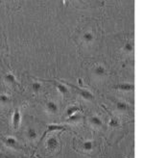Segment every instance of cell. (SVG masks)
I'll use <instances>...</instances> for the list:
<instances>
[{"instance_id": "obj_5", "label": "cell", "mask_w": 143, "mask_h": 158, "mask_svg": "<svg viewBox=\"0 0 143 158\" xmlns=\"http://www.w3.org/2000/svg\"><path fill=\"white\" fill-rule=\"evenodd\" d=\"M46 145H47V148L50 149V151H54V149H56L58 147V141L55 137H50L47 140Z\"/></svg>"}, {"instance_id": "obj_9", "label": "cell", "mask_w": 143, "mask_h": 158, "mask_svg": "<svg viewBox=\"0 0 143 158\" xmlns=\"http://www.w3.org/2000/svg\"><path fill=\"white\" fill-rule=\"evenodd\" d=\"M89 122H90V123H91L92 125L96 126V127H100V126L103 125L102 120H101V118H100L99 117H97V116H92V117L89 118Z\"/></svg>"}, {"instance_id": "obj_7", "label": "cell", "mask_w": 143, "mask_h": 158, "mask_svg": "<svg viewBox=\"0 0 143 158\" xmlns=\"http://www.w3.org/2000/svg\"><path fill=\"white\" fill-rule=\"evenodd\" d=\"M107 73V70L105 69L104 66H101V65H98L94 68V74L97 75V76H105Z\"/></svg>"}, {"instance_id": "obj_19", "label": "cell", "mask_w": 143, "mask_h": 158, "mask_svg": "<svg viewBox=\"0 0 143 158\" xmlns=\"http://www.w3.org/2000/svg\"><path fill=\"white\" fill-rule=\"evenodd\" d=\"M109 125L110 127H117L119 125V122H118V120H116V118H112L109 123Z\"/></svg>"}, {"instance_id": "obj_12", "label": "cell", "mask_w": 143, "mask_h": 158, "mask_svg": "<svg viewBox=\"0 0 143 158\" xmlns=\"http://www.w3.org/2000/svg\"><path fill=\"white\" fill-rule=\"evenodd\" d=\"M79 110H80V108H79L78 106L76 105H72V106H70L67 108L66 110V116L69 118L71 116H73L74 114H76L77 112H79Z\"/></svg>"}, {"instance_id": "obj_6", "label": "cell", "mask_w": 143, "mask_h": 158, "mask_svg": "<svg viewBox=\"0 0 143 158\" xmlns=\"http://www.w3.org/2000/svg\"><path fill=\"white\" fill-rule=\"evenodd\" d=\"M46 109H47V111H48V112H50L52 114H55V113L58 112L59 107H58L56 102H54V101H48L46 103Z\"/></svg>"}, {"instance_id": "obj_22", "label": "cell", "mask_w": 143, "mask_h": 158, "mask_svg": "<svg viewBox=\"0 0 143 158\" xmlns=\"http://www.w3.org/2000/svg\"><path fill=\"white\" fill-rule=\"evenodd\" d=\"M78 81H79V85H80V86H83V80H82L81 78H79V79H78Z\"/></svg>"}, {"instance_id": "obj_8", "label": "cell", "mask_w": 143, "mask_h": 158, "mask_svg": "<svg viewBox=\"0 0 143 158\" xmlns=\"http://www.w3.org/2000/svg\"><path fill=\"white\" fill-rule=\"evenodd\" d=\"M83 41L86 44H90L94 41V35L92 32H89V31H87V32L84 33L83 35Z\"/></svg>"}, {"instance_id": "obj_21", "label": "cell", "mask_w": 143, "mask_h": 158, "mask_svg": "<svg viewBox=\"0 0 143 158\" xmlns=\"http://www.w3.org/2000/svg\"><path fill=\"white\" fill-rule=\"evenodd\" d=\"M9 100H10V98L7 94H1V96H0V101H1L2 103H7Z\"/></svg>"}, {"instance_id": "obj_18", "label": "cell", "mask_w": 143, "mask_h": 158, "mask_svg": "<svg viewBox=\"0 0 143 158\" xmlns=\"http://www.w3.org/2000/svg\"><path fill=\"white\" fill-rule=\"evenodd\" d=\"M63 126L62 125H56V124H51L47 126V131H55V130H62Z\"/></svg>"}, {"instance_id": "obj_13", "label": "cell", "mask_w": 143, "mask_h": 158, "mask_svg": "<svg viewBox=\"0 0 143 158\" xmlns=\"http://www.w3.org/2000/svg\"><path fill=\"white\" fill-rule=\"evenodd\" d=\"M116 108H117V110H119V111L124 112L129 109V105L124 101H118L116 103Z\"/></svg>"}, {"instance_id": "obj_16", "label": "cell", "mask_w": 143, "mask_h": 158, "mask_svg": "<svg viewBox=\"0 0 143 158\" xmlns=\"http://www.w3.org/2000/svg\"><path fill=\"white\" fill-rule=\"evenodd\" d=\"M123 48H124L125 52H127V53H132L133 51V49H134V46H133V44L131 42H127V43H125Z\"/></svg>"}, {"instance_id": "obj_23", "label": "cell", "mask_w": 143, "mask_h": 158, "mask_svg": "<svg viewBox=\"0 0 143 158\" xmlns=\"http://www.w3.org/2000/svg\"><path fill=\"white\" fill-rule=\"evenodd\" d=\"M0 158H3V154L1 152H0Z\"/></svg>"}, {"instance_id": "obj_1", "label": "cell", "mask_w": 143, "mask_h": 158, "mask_svg": "<svg viewBox=\"0 0 143 158\" xmlns=\"http://www.w3.org/2000/svg\"><path fill=\"white\" fill-rule=\"evenodd\" d=\"M70 87H72V88H74L77 92H78V94H80V96L83 98H85V99H86V100H92L93 98H94V97H93V94L89 92V91H87V90H85V89H81V88H78V87H75V86H73L72 84H68Z\"/></svg>"}, {"instance_id": "obj_14", "label": "cell", "mask_w": 143, "mask_h": 158, "mask_svg": "<svg viewBox=\"0 0 143 158\" xmlns=\"http://www.w3.org/2000/svg\"><path fill=\"white\" fill-rule=\"evenodd\" d=\"M27 136H28V138L31 139V140L36 139V138L38 137V133H37L36 129L33 128V127H29V128L27 129Z\"/></svg>"}, {"instance_id": "obj_20", "label": "cell", "mask_w": 143, "mask_h": 158, "mask_svg": "<svg viewBox=\"0 0 143 158\" xmlns=\"http://www.w3.org/2000/svg\"><path fill=\"white\" fill-rule=\"evenodd\" d=\"M79 118H81V117L79 116V115H78L77 113H76V114H74L73 116L69 117L67 121H68V122H75V121H78Z\"/></svg>"}, {"instance_id": "obj_4", "label": "cell", "mask_w": 143, "mask_h": 158, "mask_svg": "<svg viewBox=\"0 0 143 158\" xmlns=\"http://www.w3.org/2000/svg\"><path fill=\"white\" fill-rule=\"evenodd\" d=\"M51 82H53L55 84V86H56V88L57 90L62 94V96H66V94H68V89H67V87L65 85V84H62V83H60V82H56V81H54V80H49Z\"/></svg>"}, {"instance_id": "obj_3", "label": "cell", "mask_w": 143, "mask_h": 158, "mask_svg": "<svg viewBox=\"0 0 143 158\" xmlns=\"http://www.w3.org/2000/svg\"><path fill=\"white\" fill-rule=\"evenodd\" d=\"M115 88L120 91H124V92H131V91H133L134 85L132 83H121V84L116 85Z\"/></svg>"}, {"instance_id": "obj_2", "label": "cell", "mask_w": 143, "mask_h": 158, "mask_svg": "<svg viewBox=\"0 0 143 158\" xmlns=\"http://www.w3.org/2000/svg\"><path fill=\"white\" fill-rule=\"evenodd\" d=\"M13 126L14 129H18V126H19V123H20V120H21V115H20V112L18 109H15L14 112V115H13Z\"/></svg>"}, {"instance_id": "obj_17", "label": "cell", "mask_w": 143, "mask_h": 158, "mask_svg": "<svg viewBox=\"0 0 143 158\" xmlns=\"http://www.w3.org/2000/svg\"><path fill=\"white\" fill-rule=\"evenodd\" d=\"M31 88H32V90H33L35 93H38L39 91L42 90V84L39 83V82H37V81H35V82L32 83V85H31Z\"/></svg>"}, {"instance_id": "obj_11", "label": "cell", "mask_w": 143, "mask_h": 158, "mask_svg": "<svg viewBox=\"0 0 143 158\" xmlns=\"http://www.w3.org/2000/svg\"><path fill=\"white\" fill-rule=\"evenodd\" d=\"M4 79H5V81L8 82L9 84H18L17 78H15V76L13 73H7V74H5Z\"/></svg>"}, {"instance_id": "obj_10", "label": "cell", "mask_w": 143, "mask_h": 158, "mask_svg": "<svg viewBox=\"0 0 143 158\" xmlns=\"http://www.w3.org/2000/svg\"><path fill=\"white\" fill-rule=\"evenodd\" d=\"M4 142L6 143L7 146L12 147V148H18V141L14 137H8V138L4 139Z\"/></svg>"}, {"instance_id": "obj_15", "label": "cell", "mask_w": 143, "mask_h": 158, "mask_svg": "<svg viewBox=\"0 0 143 158\" xmlns=\"http://www.w3.org/2000/svg\"><path fill=\"white\" fill-rule=\"evenodd\" d=\"M93 148V143L91 141H85L83 143V149L85 152H90Z\"/></svg>"}]
</instances>
